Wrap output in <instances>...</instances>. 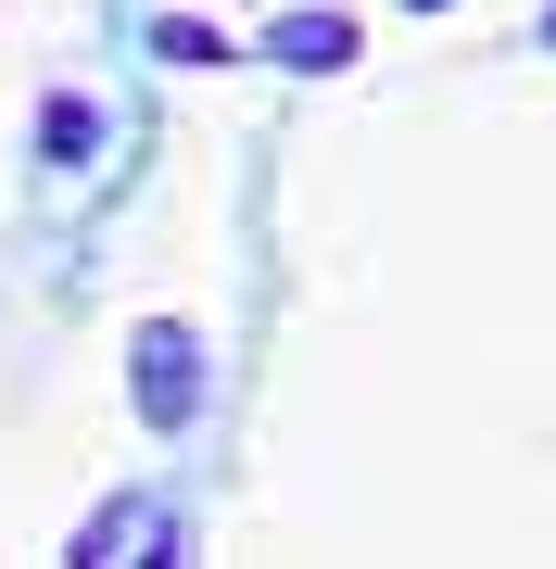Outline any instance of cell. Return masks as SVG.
I'll list each match as a JSON object with an SVG mask.
<instances>
[{
	"label": "cell",
	"instance_id": "1",
	"mask_svg": "<svg viewBox=\"0 0 556 569\" xmlns=\"http://www.w3.org/2000/svg\"><path fill=\"white\" fill-rule=\"evenodd\" d=\"M190 392H203L190 342H178V329H140V406H152V418H190Z\"/></svg>",
	"mask_w": 556,
	"mask_h": 569
},
{
	"label": "cell",
	"instance_id": "2",
	"mask_svg": "<svg viewBox=\"0 0 556 569\" xmlns=\"http://www.w3.org/2000/svg\"><path fill=\"white\" fill-rule=\"evenodd\" d=\"M279 63H304V77H342L354 63V13H279V39H266Z\"/></svg>",
	"mask_w": 556,
	"mask_h": 569
},
{
	"label": "cell",
	"instance_id": "3",
	"mask_svg": "<svg viewBox=\"0 0 556 569\" xmlns=\"http://www.w3.org/2000/svg\"><path fill=\"white\" fill-rule=\"evenodd\" d=\"M405 13H443V0H405Z\"/></svg>",
	"mask_w": 556,
	"mask_h": 569
},
{
	"label": "cell",
	"instance_id": "4",
	"mask_svg": "<svg viewBox=\"0 0 556 569\" xmlns=\"http://www.w3.org/2000/svg\"><path fill=\"white\" fill-rule=\"evenodd\" d=\"M544 51H556V13H544Z\"/></svg>",
	"mask_w": 556,
	"mask_h": 569
}]
</instances>
